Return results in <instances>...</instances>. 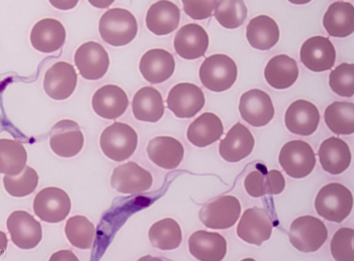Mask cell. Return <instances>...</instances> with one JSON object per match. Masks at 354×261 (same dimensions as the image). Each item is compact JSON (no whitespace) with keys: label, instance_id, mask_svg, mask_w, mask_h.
Segmentation results:
<instances>
[{"label":"cell","instance_id":"5","mask_svg":"<svg viewBox=\"0 0 354 261\" xmlns=\"http://www.w3.org/2000/svg\"><path fill=\"white\" fill-rule=\"evenodd\" d=\"M288 236L295 249L310 253L316 251L324 244L328 238V230L322 220L307 215L292 221Z\"/></svg>","mask_w":354,"mask_h":261},{"label":"cell","instance_id":"19","mask_svg":"<svg viewBox=\"0 0 354 261\" xmlns=\"http://www.w3.org/2000/svg\"><path fill=\"white\" fill-rule=\"evenodd\" d=\"M319 119L317 106L304 99L293 102L285 113V124L288 130L302 136L313 134L317 128Z\"/></svg>","mask_w":354,"mask_h":261},{"label":"cell","instance_id":"41","mask_svg":"<svg viewBox=\"0 0 354 261\" xmlns=\"http://www.w3.org/2000/svg\"><path fill=\"white\" fill-rule=\"evenodd\" d=\"M185 12L195 20L207 19L212 12L217 0H182Z\"/></svg>","mask_w":354,"mask_h":261},{"label":"cell","instance_id":"26","mask_svg":"<svg viewBox=\"0 0 354 261\" xmlns=\"http://www.w3.org/2000/svg\"><path fill=\"white\" fill-rule=\"evenodd\" d=\"M147 152L155 164L165 169L176 168L184 156L182 144L169 136H158L151 139Z\"/></svg>","mask_w":354,"mask_h":261},{"label":"cell","instance_id":"45","mask_svg":"<svg viewBox=\"0 0 354 261\" xmlns=\"http://www.w3.org/2000/svg\"><path fill=\"white\" fill-rule=\"evenodd\" d=\"M94 7L98 8H106L110 6L115 0H88Z\"/></svg>","mask_w":354,"mask_h":261},{"label":"cell","instance_id":"12","mask_svg":"<svg viewBox=\"0 0 354 261\" xmlns=\"http://www.w3.org/2000/svg\"><path fill=\"white\" fill-rule=\"evenodd\" d=\"M74 60L81 76L88 80L102 78L109 66L107 52L101 44L93 41L84 43L77 49Z\"/></svg>","mask_w":354,"mask_h":261},{"label":"cell","instance_id":"2","mask_svg":"<svg viewBox=\"0 0 354 261\" xmlns=\"http://www.w3.org/2000/svg\"><path fill=\"white\" fill-rule=\"evenodd\" d=\"M353 204L351 191L342 184L331 182L319 191L315 207L319 215L324 219L342 222L350 214Z\"/></svg>","mask_w":354,"mask_h":261},{"label":"cell","instance_id":"39","mask_svg":"<svg viewBox=\"0 0 354 261\" xmlns=\"http://www.w3.org/2000/svg\"><path fill=\"white\" fill-rule=\"evenodd\" d=\"M329 85L332 90L342 97L354 94V64L342 63L331 71Z\"/></svg>","mask_w":354,"mask_h":261},{"label":"cell","instance_id":"28","mask_svg":"<svg viewBox=\"0 0 354 261\" xmlns=\"http://www.w3.org/2000/svg\"><path fill=\"white\" fill-rule=\"evenodd\" d=\"M223 134L221 119L214 113H204L189 126L187 137L197 147H205L218 140Z\"/></svg>","mask_w":354,"mask_h":261},{"label":"cell","instance_id":"10","mask_svg":"<svg viewBox=\"0 0 354 261\" xmlns=\"http://www.w3.org/2000/svg\"><path fill=\"white\" fill-rule=\"evenodd\" d=\"M6 226L12 242L21 249L36 247L42 239L41 225L25 211H15L10 214Z\"/></svg>","mask_w":354,"mask_h":261},{"label":"cell","instance_id":"8","mask_svg":"<svg viewBox=\"0 0 354 261\" xmlns=\"http://www.w3.org/2000/svg\"><path fill=\"white\" fill-rule=\"evenodd\" d=\"M71 208V199L66 191L57 187L41 190L33 201L35 215L42 221L57 223L64 220Z\"/></svg>","mask_w":354,"mask_h":261},{"label":"cell","instance_id":"7","mask_svg":"<svg viewBox=\"0 0 354 261\" xmlns=\"http://www.w3.org/2000/svg\"><path fill=\"white\" fill-rule=\"evenodd\" d=\"M241 211V204L236 197L223 195L204 204L199 211L198 217L207 228L225 229L235 224Z\"/></svg>","mask_w":354,"mask_h":261},{"label":"cell","instance_id":"36","mask_svg":"<svg viewBox=\"0 0 354 261\" xmlns=\"http://www.w3.org/2000/svg\"><path fill=\"white\" fill-rule=\"evenodd\" d=\"M65 234L70 243L79 249H90L95 238V229L93 223L83 215L69 218L65 226Z\"/></svg>","mask_w":354,"mask_h":261},{"label":"cell","instance_id":"1","mask_svg":"<svg viewBox=\"0 0 354 261\" xmlns=\"http://www.w3.org/2000/svg\"><path fill=\"white\" fill-rule=\"evenodd\" d=\"M98 30L106 43L113 46H122L129 44L136 37L138 23L130 11L115 8L102 14Z\"/></svg>","mask_w":354,"mask_h":261},{"label":"cell","instance_id":"6","mask_svg":"<svg viewBox=\"0 0 354 261\" xmlns=\"http://www.w3.org/2000/svg\"><path fill=\"white\" fill-rule=\"evenodd\" d=\"M279 162L287 175L294 178H303L313 171L316 158L308 143L303 140H292L281 148Z\"/></svg>","mask_w":354,"mask_h":261},{"label":"cell","instance_id":"17","mask_svg":"<svg viewBox=\"0 0 354 261\" xmlns=\"http://www.w3.org/2000/svg\"><path fill=\"white\" fill-rule=\"evenodd\" d=\"M77 75L73 65L65 61L54 64L45 73L43 86L45 93L55 100L69 97L74 92Z\"/></svg>","mask_w":354,"mask_h":261},{"label":"cell","instance_id":"24","mask_svg":"<svg viewBox=\"0 0 354 261\" xmlns=\"http://www.w3.org/2000/svg\"><path fill=\"white\" fill-rule=\"evenodd\" d=\"M254 139L249 129L240 122L235 124L219 144V153L226 161L236 162L252 151Z\"/></svg>","mask_w":354,"mask_h":261},{"label":"cell","instance_id":"22","mask_svg":"<svg viewBox=\"0 0 354 261\" xmlns=\"http://www.w3.org/2000/svg\"><path fill=\"white\" fill-rule=\"evenodd\" d=\"M188 245L190 253L202 261H221L227 252L225 238L216 232L197 231L189 238Z\"/></svg>","mask_w":354,"mask_h":261},{"label":"cell","instance_id":"37","mask_svg":"<svg viewBox=\"0 0 354 261\" xmlns=\"http://www.w3.org/2000/svg\"><path fill=\"white\" fill-rule=\"evenodd\" d=\"M248 10L243 0H217L214 16L224 28L234 29L247 18Z\"/></svg>","mask_w":354,"mask_h":261},{"label":"cell","instance_id":"9","mask_svg":"<svg viewBox=\"0 0 354 261\" xmlns=\"http://www.w3.org/2000/svg\"><path fill=\"white\" fill-rule=\"evenodd\" d=\"M273 226L268 211L254 206L243 213L236 227V234L242 240L260 246L270 238Z\"/></svg>","mask_w":354,"mask_h":261},{"label":"cell","instance_id":"42","mask_svg":"<svg viewBox=\"0 0 354 261\" xmlns=\"http://www.w3.org/2000/svg\"><path fill=\"white\" fill-rule=\"evenodd\" d=\"M266 173V168L261 165V168L252 171L247 175L244 180V186L250 196L259 197L267 194Z\"/></svg>","mask_w":354,"mask_h":261},{"label":"cell","instance_id":"47","mask_svg":"<svg viewBox=\"0 0 354 261\" xmlns=\"http://www.w3.org/2000/svg\"><path fill=\"white\" fill-rule=\"evenodd\" d=\"M289 2L296 5H303L310 2L311 0H288Z\"/></svg>","mask_w":354,"mask_h":261},{"label":"cell","instance_id":"31","mask_svg":"<svg viewBox=\"0 0 354 261\" xmlns=\"http://www.w3.org/2000/svg\"><path fill=\"white\" fill-rule=\"evenodd\" d=\"M299 68L296 61L287 55H278L270 59L264 70L268 84L277 89L291 86L297 79Z\"/></svg>","mask_w":354,"mask_h":261},{"label":"cell","instance_id":"11","mask_svg":"<svg viewBox=\"0 0 354 261\" xmlns=\"http://www.w3.org/2000/svg\"><path fill=\"white\" fill-rule=\"evenodd\" d=\"M168 108L179 118L194 117L204 106L203 92L192 83H179L173 86L167 97Z\"/></svg>","mask_w":354,"mask_h":261},{"label":"cell","instance_id":"29","mask_svg":"<svg viewBox=\"0 0 354 261\" xmlns=\"http://www.w3.org/2000/svg\"><path fill=\"white\" fill-rule=\"evenodd\" d=\"M132 111L136 119L156 122L163 116L165 106L160 93L151 86L139 89L132 100Z\"/></svg>","mask_w":354,"mask_h":261},{"label":"cell","instance_id":"34","mask_svg":"<svg viewBox=\"0 0 354 261\" xmlns=\"http://www.w3.org/2000/svg\"><path fill=\"white\" fill-rule=\"evenodd\" d=\"M324 120L328 128L337 135L354 133V104L348 102H334L324 111Z\"/></svg>","mask_w":354,"mask_h":261},{"label":"cell","instance_id":"20","mask_svg":"<svg viewBox=\"0 0 354 261\" xmlns=\"http://www.w3.org/2000/svg\"><path fill=\"white\" fill-rule=\"evenodd\" d=\"M129 99L120 87L107 84L97 89L92 97V107L95 113L107 119H115L127 110Z\"/></svg>","mask_w":354,"mask_h":261},{"label":"cell","instance_id":"43","mask_svg":"<svg viewBox=\"0 0 354 261\" xmlns=\"http://www.w3.org/2000/svg\"><path fill=\"white\" fill-rule=\"evenodd\" d=\"M286 185L285 179L281 173L275 169L266 173L267 194L277 195L281 193Z\"/></svg>","mask_w":354,"mask_h":261},{"label":"cell","instance_id":"32","mask_svg":"<svg viewBox=\"0 0 354 261\" xmlns=\"http://www.w3.org/2000/svg\"><path fill=\"white\" fill-rule=\"evenodd\" d=\"M246 37L252 47L266 50L278 42L279 29L275 21L271 17L259 15L252 19L248 24Z\"/></svg>","mask_w":354,"mask_h":261},{"label":"cell","instance_id":"27","mask_svg":"<svg viewBox=\"0 0 354 261\" xmlns=\"http://www.w3.org/2000/svg\"><path fill=\"white\" fill-rule=\"evenodd\" d=\"M180 18V12L176 4L168 0H160L149 8L146 25L153 34L165 35L178 28Z\"/></svg>","mask_w":354,"mask_h":261},{"label":"cell","instance_id":"46","mask_svg":"<svg viewBox=\"0 0 354 261\" xmlns=\"http://www.w3.org/2000/svg\"><path fill=\"white\" fill-rule=\"evenodd\" d=\"M8 245V238L6 234L0 231V256L3 254Z\"/></svg>","mask_w":354,"mask_h":261},{"label":"cell","instance_id":"33","mask_svg":"<svg viewBox=\"0 0 354 261\" xmlns=\"http://www.w3.org/2000/svg\"><path fill=\"white\" fill-rule=\"evenodd\" d=\"M148 235L151 245L160 250L176 249L182 241L180 226L175 220L170 218L153 224Z\"/></svg>","mask_w":354,"mask_h":261},{"label":"cell","instance_id":"25","mask_svg":"<svg viewBox=\"0 0 354 261\" xmlns=\"http://www.w3.org/2000/svg\"><path fill=\"white\" fill-rule=\"evenodd\" d=\"M318 156L322 168L333 175L343 173L351 162L348 145L342 139L333 136L321 144Z\"/></svg>","mask_w":354,"mask_h":261},{"label":"cell","instance_id":"23","mask_svg":"<svg viewBox=\"0 0 354 261\" xmlns=\"http://www.w3.org/2000/svg\"><path fill=\"white\" fill-rule=\"evenodd\" d=\"M30 39L32 46L37 50L50 53L62 47L66 39V30L59 21L46 18L34 25Z\"/></svg>","mask_w":354,"mask_h":261},{"label":"cell","instance_id":"21","mask_svg":"<svg viewBox=\"0 0 354 261\" xmlns=\"http://www.w3.org/2000/svg\"><path fill=\"white\" fill-rule=\"evenodd\" d=\"M139 69L147 81L151 84H160L173 75L175 61L173 55L164 49H151L141 57Z\"/></svg>","mask_w":354,"mask_h":261},{"label":"cell","instance_id":"30","mask_svg":"<svg viewBox=\"0 0 354 261\" xmlns=\"http://www.w3.org/2000/svg\"><path fill=\"white\" fill-rule=\"evenodd\" d=\"M323 26L332 37H345L354 31V8L348 2L330 4L323 17Z\"/></svg>","mask_w":354,"mask_h":261},{"label":"cell","instance_id":"3","mask_svg":"<svg viewBox=\"0 0 354 261\" xmlns=\"http://www.w3.org/2000/svg\"><path fill=\"white\" fill-rule=\"evenodd\" d=\"M237 77V66L234 61L226 55L216 54L207 57L199 69V77L203 85L214 92L229 89Z\"/></svg>","mask_w":354,"mask_h":261},{"label":"cell","instance_id":"13","mask_svg":"<svg viewBox=\"0 0 354 261\" xmlns=\"http://www.w3.org/2000/svg\"><path fill=\"white\" fill-rule=\"evenodd\" d=\"M50 146L57 155L71 157L76 155L84 145V135L77 122L71 119H62L50 129Z\"/></svg>","mask_w":354,"mask_h":261},{"label":"cell","instance_id":"40","mask_svg":"<svg viewBox=\"0 0 354 261\" xmlns=\"http://www.w3.org/2000/svg\"><path fill=\"white\" fill-rule=\"evenodd\" d=\"M353 239V229L344 227L335 232L330 242V252L335 260H354Z\"/></svg>","mask_w":354,"mask_h":261},{"label":"cell","instance_id":"16","mask_svg":"<svg viewBox=\"0 0 354 261\" xmlns=\"http://www.w3.org/2000/svg\"><path fill=\"white\" fill-rule=\"evenodd\" d=\"M335 58V49L328 37H312L304 42L300 50L301 61L314 72L330 70Z\"/></svg>","mask_w":354,"mask_h":261},{"label":"cell","instance_id":"14","mask_svg":"<svg viewBox=\"0 0 354 261\" xmlns=\"http://www.w3.org/2000/svg\"><path fill=\"white\" fill-rule=\"evenodd\" d=\"M239 110L241 117L254 127L266 126L274 114L270 97L257 88L251 89L241 96Z\"/></svg>","mask_w":354,"mask_h":261},{"label":"cell","instance_id":"15","mask_svg":"<svg viewBox=\"0 0 354 261\" xmlns=\"http://www.w3.org/2000/svg\"><path fill=\"white\" fill-rule=\"evenodd\" d=\"M151 174L134 162H128L113 169L111 185L122 193L137 194L151 187Z\"/></svg>","mask_w":354,"mask_h":261},{"label":"cell","instance_id":"35","mask_svg":"<svg viewBox=\"0 0 354 261\" xmlns=\"http://www.w3.org/2000/svg\"><path fill=\"white\" fill-rule=\"evenodd\" d=\"M27 153L21 143L9 139H0V173L19 174L26 166Z\"/></svg>","mask_w":354,"mask_h":261},{"label":"cell","instance_id":"38","mask_svg":"<svg viewBox=\"0 0 354 261\" xmlns=\"http://www.w3.org/2000/svg\"><path fill=\"white\" fill-rule=\"evenodd\" d=\"M39 182L37 173L29 166H25L22 171L16 175H7L3 178L6 191L12 196L21 197L31 194Z\"/></svg>","mask_w":354,"mask_h":261},{"label":"cell","instance_id":"44","mask_svg":"<svg viewBox=\"0 0 354 261\" xmlns=\"http://www.w3.org/2000/svg\"><path fill=\"white\" fill-rule=\"evenodd\" d=\"M50 4L59 10H67L73 8L79 0H48Z\"/></svg>","mask_w":354,"mask_h":261},{"label":"cell","instance_id":"4","mask_svg":"<svg viewBox=\"0 0 354 261\" xmlns=\"http://www.w3.org/2000/svg\"><path fill=\"white\" fill-rule=\"evenodd\" d=\"M100 147L109 159L122 162L136 151L138 135L129 125L115 122L106 127L100 135Z\"/></svg>","mask_w":354,"mask_h":261},{"label":"cell","instance_id":"18","mask_svg":"<svg viewBox=\"0 0 354 261\" xmlns=\"http://www.w3.org/2000/svg\"><path fill=\"white\" fill-rule=\"evenodd\" d=\"M209 46V37L198 24L188 23L176 32L174 46L176 52L185 59H195L203 56Z\"/></svg>","mask_w":354,"mask_h":261}]
</instances>
